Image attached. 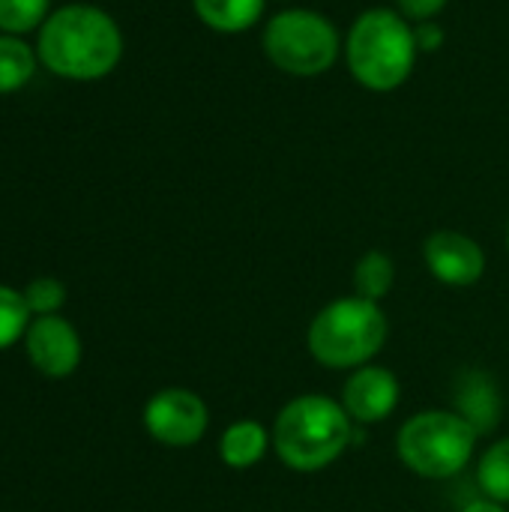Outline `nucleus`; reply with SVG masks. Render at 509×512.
Wrapping results in <instances>:
<instances>
[{"label":"nucleus","instance_id":"1","mask_svg":"<svg viewBox=\"0 0 509 512\" xmlns=\"http://www.w3.org/2000/svg\"><path fill=\"white\" fill-rule=\"evenodd\" d=\"M36 54L57 78L99 81L123 60V30L99 6L66 3L42 21Z\"/></svg>","mask_w":509,"mask_h":512},{"label":"nucleus","instance_id":"2","mask_svg":"<svg viewBox=\"0 0 509 512\" xmlns=\"http://www.w3.org/2000/svg\"><path fill=\"white\" fill-rule=\"evenodd\" d=\"M360 429L339 399L321 393H303L291 399L273 423V450L279 462L300 474L330 468L357 444Z\"/></svg>","mask_w":509,"mask_h":512},{"label":"nucleus","instance_id":"3","mask_svg":"<svg viewBox=\"0 0 509 512\" xmlns=\"http://www.w3.org/2000/svg\"><path fill=\"white\" fill-rule=\"evenodd\" d=\"M342 54L360 87L390 93L411 78L420 48L414 39V24L399 9L372 6L348 27Z\"/></svg>","mask_w":509,"mask_h":512},{"label":"nucleus","instance_id":"4","mask_svg":"<svg viewBox=\"0 0 509 512\" xmlns=\"http://www.w3.org/2000/svg\"><path fill=\"white\" fill-rule=\"evenodd\" d=\"M390 321L381 303L357 294L327 303L306 330L309 354L327 369H360L387 345Z\"/></svg>","mask_w":509,"mask_h":512},{"label":"nucleus","instance_id":"5","mask_svg":"<svg viewBox=\"0 0 509 512\" xmlns=\"http://www.w3.org/2000/svg\"><path fill=\"white\" fill-rule=\"evenodd\" d=\"M477 441V429L453 408H432L402 423L396 453L411 474L423 480H450L471 465Z\"/></svg>","mask_w":509,"mask_h":512},{"label":"nucleus","instance_id":"6","mask_svg":"<svg viewBox=\"0 0 509 512\" xmlns=\"http://www.w3.org/2000/svg\"><path fill=\"white\" fill-rule=\"evenodd\" d=\"M261 48L279 72L294 78H318L336 66L345 42L324 12L291 6L267 21Z\"/></svg>","mask_w":509,"mask_h":512},{"label":"nucleus","instance_id":"7","mask_svg":"<svg viewBox=\"0 0 509 512\" xmlns=\"http://www.w3.org/2000/svg\"><path fill=\"white\" fill-rule=\"evenodd\" d=\"M210 426L204 399L186 387H165L144 405V429L162 447H195Z\"/></svg>","mask_w":509,"mask_h":512},{"label":"nucleus","instance_id":"8","mask_svg":"<svg viewBox=\"0 0 509 512\" xmlns=\"http://www.w3.org/2000/svg\"><path fill=\"white\" fill-rule=\"evenodd\" d=\"M402 399V384L393 375V369L366 363L360 369H351L345 387H342V408L357 426H378L384 423Z\"/></svg>","mask_w":509,"mask_h":512},{"label":"nucleus","instance_id":"9","mask_svg":"<svg viewBox=\"0 0 509 512\" xmlns=\"http://www.w3.org/2000/svg\"><path fill=\"white\" fill-rule=\"evenodd\" d=\"M423 261H426V270L450 288H471L486 273L483 246L474 237L453 231V228H444L426 237Z\"/></svg>","mask_w":509,"mask_h":512},{"label":"nucleus","instance_id":"10","mask_svg":"<svg viewBox=\"0 0 509 512\" xmlns=\"http://www.w3.org/2000/svg\"><path fill=\"white\" fill-rule=\"evenodd\" d=\"M24 348L33 363L48 378H66L81 363V339L69 321L60 315H39L24 333Z\"/></svg>","mask_w":509,"mask_h":512},{"label":"nucleus","instance_id":"11","mask_svg":"<svg viewBox=\"0 0 509 512\" xmlns=\"http://www.w3.org/2000/svg\"><path fill=\"white\" fill-rule=\"evenodd\" d=\"M453 411L459 417H465L477 429V435H492L498 429L501 411H504V399H501L495 378L483 369L462 372L459 384H456Z\"/></svg>","mask_w":509,"mask_h":512},{"label":"nucleus","instance_id":"12","mask_svg":"<svg viewBox=\"0 0 509 512\" xmlns=\"http://www.w3.org/2000/svg\"><path fill=\"white\" fill-rule=\"evenodd\" d=\"M273 447V432L258 420H234L219 438V456L231 471L255 468Z\"/></svg>","mask_w":509,"mask_h":512},{"label":"nucleus","instance_id":"13","mask_svg":"<svg viewBox=\"0 0 509 512\" xmlns=\"http://www.w3.org/2000/svg\"><path fill=\"white\" fill-rule=\"evenodd\" d=\"M267 0H192L198 21L216 33H243L252 30L264 15Z\"/></svg>","mask_w":509,"mask_h":512},{"label":"nucleus","instance_id":"14","mask_svg":"<svg viewBox=\"0 0 509 512\" xmlns=\"http://www.w3.org/2000/svg\"><path fill=\"white\" fill-rule=\"evenodd\" d=\"M39 54L36 45H27L21 36L0 33V96L15 93L30 84L36 75Z\"/></svg>","mask_w":509,"mask_h":512},{"label":"nucleus","instance_id":"15","mask_svg":"<svg viewBox=\"0 0 509 512\" xmlns=\"http://www.w3.org/2000/svg\"><path fill=\"white\" fill-rule=\"evenodd\" d=\"M396 285V264L387 252L369 249L354 264V294L372 303H381Z\"/></svg>","mask_w":509,"mask_h":512},{"label":"nucleus","instance_id":"16","mask_svg":"<svg viewBox=\"0 0 509 512\" xmlns=\"http://www.w3.org/2000/svg\"><path fill=\"white\" fill-rule=\"evenodd\" d=\"M477 483L483 489V498L509 507V435L483 450L477 462Z\"/></svg>","mask_w":509,"mask_h":512},{"label":"nucleus","instance_id":"17","mask_svg":"<svg viewBox=\"0 0 509 512\" xmlns=\"http://www.w3.org/2000/svg\"><path fill=\"white\" fill-rule=\"evenodd\" d=\"M51 0H0V33L24 36L30 30H39L48 12Z\"/></svg>","mask_w":509,"mask_h":512},{"label":"nucleus","instance_id":"18","mask_svg":"<svg viewBox=\"0 0 509 512\" xmlns=\"http://www.w3.org/2000/svg\"><path fill=\"white\" fill-rule=\"evenodd\" d=\"M30 327V309L24 303V294L15 288L0 285V351L15 345Z\"/></svg>","mask_w":509,"mask_h":512},{"label":"nucleus","instance_id":"19","mask_svg":"<svg viewBox=\"0 0 509 512\" xmlns=\"http://www.w3.org/2000/svg\"><path fill=\"white\" fill-rule=\"evenodd\" d=\"M24 303L30 309V315H57V309L66 303V288L60 279H51V276H39L33 279L24 291Z\"/></svg>","mask_w":509,"mask_h":512},{"label":"nucleus","instance_id":"20","mask_svg":"<svg viewBox=\"0 0 509 512\" xmlns=\"http://www.w3.org/2000/svg\"><path fill=\"white\" fill-rule=\"evenodd\" d=\"M450 0H396V9L411 21V24H420V21H435L444 6Z\"/></svg>","mask_w":509,"mask_h":512},{"label":"nucleus","instance_id":"21","mask_svg":"<svg viewBox=\"0 0 509 512\" xmlns=\"http://www.w3.org/2000/svg\"><path fill=\"white\" fill-rule=\"evenodd\" d=\"M414 39L420 51H438L444 45V27L438 21H420L414 24Z\"/></svg>","mask_w":509,"mask_h":512},{"label":"nucleus","instance_id":"22","mask_svg":"<svg viewBox=\"0 0 509 512\" xmlns=\"http://www.w3.org/2000/svg\"><path fill=\"white\" fill-rule=\"evenodd\" d=\"M462 512H509L504 504H498V501H492V498H477V501H471L468 507Z\"/></svg>","mask_w":509,"mask_h":512},{"label":"nucleus","instance_id":"23","mask_svg":"<svg viewBox=\"0 0 509 512\" xmlns=\"http://www.w3.org/2000/svg\"><path fill=\"white\" fill-rule=\"evenodd\" d=\"M504 237H507V252H509V222H507V234H504Z\"/></svg>","mask_w":509,"mask_h":512}]
</instances>
